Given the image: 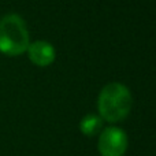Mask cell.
Listing matches in <instances>:
<instances>
[{"instance_id": "cell-2", "label": "cell", "mask_w": 156, "mask_h": 156, "mask_svg": "<svg viewBox=\"0 0 156 156\" xmlns=\"http://www.w3.org/2000/svg\"><path fill=\"white\" fill-rule=\"evenodd\" d=\"M30 44L26 22L18 14H7L0 19V54L19 56Z\"/></svg>"}, {"instance_id": "cell-5", "label": "cell", "mask_w": 156, "mask_h": 156, "mask_svg": "<svg viewBox=\"0 0 156 156\" xmlns=\"http://www.w3.org/2000/svg\"><path fill=\"white\" fill-rule=\"evenodd\" d=\"M103 127V119L100 115H94V114H88L85 115L80 122V130L83 136L88 137H93L101 130Z\"/></svg>"}, {"instance_id": "cell-3", "label": "cell", "mask_w": 156, "mask_h": 156, "mask_svg": "<svg viewBox=\"0 0 156 156\" xmlns=\"http://www.w3.org/2000/svg\"><path fill=\"white\" fill-rule=\"evenodd\" d=\"M97 148L101 156H123L127 149V136L121 127L108 126L101 130Z\"/></svg>"}, {"instance_id": "cell-4", "label": "cell", "mask_w": 156, "mask_h": 156, "mask_svg": "<svg viewBox=\"0 0 156 156\" xmlns=\"http://www.w3.org/2000/svg\"><path fill=\"white\" fill-rule=\"evenodd\" d=\"M26 52L30 62L37 67H48L55 62V58H56V51L54 45L44 40L30 43Z\"/></svg>"}, {"instance_id": "cell-1", "label": "cell", "mask_w": 156, "mask_h": 156, "mask_svg": "<svg viewBox=\"0 0 156 156\" xmlns=\"http://www.w3.org/2000/svg\"><path fill=\"white\" fill-rule=\"evenodd\" d=\"M133 105V97L129 88L121 82L107 83L100 90L97 110L101 119L116 123L129 115Z\"/></svg>"}]
</instances>
